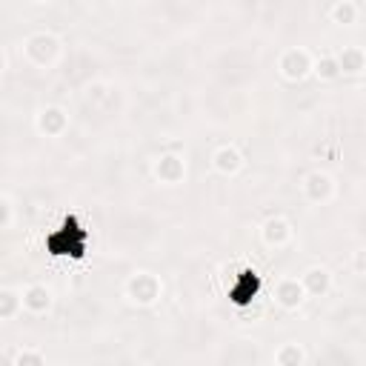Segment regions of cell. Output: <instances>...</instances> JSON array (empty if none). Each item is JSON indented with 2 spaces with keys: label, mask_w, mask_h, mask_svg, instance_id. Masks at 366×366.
I'll return each mask as SVG.
<instances>
[{
  "label": "cell",
  "mask_w": 366,
  "mask_h": 366,
  "mask_svg": "<svg viewBox=\"0 0 366 366\" xmlns=\"http://www.w3.org/2000/svg\"><path fill=\"white\" fill-rule=\"evenodd\" d=\"M83 232L75 226V224H66L64 229H60L52 240H49V247L54 249V252H60V255H80L83 252Z\"/></svg>",
  "instance_id": "6da1fadb"
},
{
  "label": "cell",
  "mask_w": 366,
  "mask_h": 366,
  "mask_svg": "<svg viewBox=\"0 0 366 366\" xmlns=\"http://www.w3.org/2000/svg\"><path fill=\"white\" fill-rule=\"evenodd\" d=\"M255 289H258V281L252 278V274H243V278L237 281V286H235V300H249L255 295Z\"/></svg>",
  "instance_id": "7a4b0ae2"
}]
</instances>
